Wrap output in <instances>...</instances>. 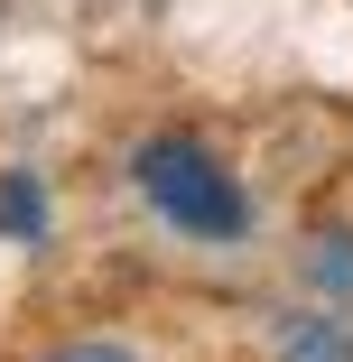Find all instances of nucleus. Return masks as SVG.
I'll use <instances>...</instances> for the list:
<instances>
[{"mask_svg":"<svg viewBox=\"0 0 353 362\" xmlns=\"http://www.w3.org/2000/svg\"><path fill=\"white\" fill-rule=\"evenodd\" d=\"M130 186L149 195V214H158V223H177L186 242H242V233H251L242 177L204 149V139H186V130L139 139V149H130Z\"/></svg>","mask_w":353,"mask_h":362,"instance_id":"obj_1","label":"nucleus"},{"mask_svg":"<svg viewBox=\"0 0 353 362\" xmlns=\"http://www.w3.org/2000/svg\"><path fill=\"white\" fill-rule=\"evenodd\" d=\"M270 362H353V325H344V316H316V307H298V316H279V334H270Z\"/></svg>","mask_w":353,"mask_h":362,"instance_id":"obj_2","label":"nucleus"},{"mask_svg":"<svg viewBox=\"0 0 353 362\" xmlns=\"http://www.w3.org/2000/svg\"><path fill=\"white\" fill-rule=\"evenodd\" d=\"M0 233H10V242H47V186L28 168L0 177Z\"/></svg>","mask_w":353,"mask_h":362,"instance_id":"obj_3","label":"nucleus"},{"mask_svg":"<svg viewBox=\"0 0 353 362\" xmlns=\"http://www.w3.org/2000/svg\"><path fill=\"white\" fill-rule=\"evenodd\" d=\"M316 288H325V298H353V233L344 223L316 233Z\"/></svg>","mask_w":353,"mask_h":362,"instance_id":"obj_4","label":"nucleus"},{"mask_svg":"<svg viewBox=\"0 0 353 362\" xmlns=\"http://www.w3.org/2000/svg\"><path fill=\"white\" fill-rule=\"evenodd\" d=\"M28 362H139V353H130V344H112V334H65V344L28 353Z\"/></svg>","mask_w":353,"mask_h":362,"instance_id":"obj_5","label":"nucleus"}]
</instances>
